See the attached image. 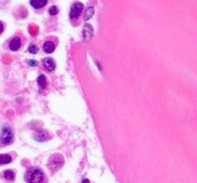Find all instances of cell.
Masks as SVG:
<instances>
[{
	"instance_id": "obj_1",
	"label": "cell",
	"mask_w": 197,
	"mask_h": 183,
	"mask_svg": "<svg viewBox=\"0 0 197 183\" xmlns=\"http://www.w3.org/2000/svg\"><path fill=\"white\" fill-rule=\"evenodd\" d=\"M25 181L27 183H45L44 173L38 168H29L25 173Z\"/></svg>"
},
{
	"instance_id": "obj_2",
	"label": "cell",
	"mask_w": 197,
	"mask_h": 183,
	"mask_svg": "<svg viewBox=\"0 0 197 183\" xmlns=\"http://www.w3.org/2000/svg\"><path fill=\"white\" fill-rule=\"evenodd\" d=\"M83 10H84V4L83 3H81V2L74 3L71 6L70 12H69V18H70V19L73 20V21L78 20L81 18V16H82Z\"/></svg>"
},
{
	"instance_id": "obj_3",
	"label": "cell",
	"mask_w": 197,
	"mask_h": 183,
	"mask_svg": "<svg viewBox=\"0 0 197 183\" xmlns=\"http://www.w3.org/2000/svg\"><path fill=\"white\" fill-rule=\"evenodd\" d=\"M13 140V132L11 128L5 127L2 129L0 134V142L3 145H10Z\"/></svg>"
},
{
	"instance_id": "obj_4",
	"label": "cell",
	"mask_w": 197,
	"mask_h": 183,
	"mask_svg": "<svg viewBox=\"0 0 197 183\" xmlns=\"http://www.w3.org/2000/svg\"><path fill=\"white\" fill-rule=\"evenodd\" d=\"M57 39H47L45 40L42 44V50L44 53L46 54H51L55 51L56 49V46H57Z\"/></svg>"
},
{
	"instance_id": "obj_5",
	"label": "cell",
	"mask_w": 197,
	"mask_h": 183,
	"mask_svg": "<svg viewBox=\"0 0 197 183\" xmlns=\"http://www.w3.org/2000/svg\"><path fill=\"white\" fill-rule=\"evenodd\" d=\"M22 38L19 37V36H16V37H13L11 38L10 42H9V49L11 51H18L21 48L22 46Z\"/></svg>"
},
{
	"instance_id": "obj_6",
	"label": "cell",
	"mask_w": 197,
	"mask_h": 183,
	"mask_svg": "<svg viewBox=\"0 0 197 183\" xmlns=\"http://www.w3.org/2000/svg\"><path fill=\"white\" fill-rule=\"evenodd\" d=\"M42 66L45 69V71L51 73L56 69V63L51 58H44L42 60Z\"/></svg>"
},
{
	"instance_id": "obj_7",
	"label": "cell",
	"mask_w": 197,
	"mask_h": 183,
	"mask_svg": "<svg viewBox=\"0 0 197 183\" xmlns=\"http://www.w3.org/2000/svg\"><path fill=\"white\" fill-rule=\"evenodd\" d=\"M93 26L90 24H86L85 27H84V31H83V36H84V38L86 40H88L90 39V38L93 37Z\"/></svg>"
},
{
	"instance_id": "obj_8",
	"label": "cell",
	"mask_w": 197,
	"mask_h": 183,
	"mask_svg": "<svg viewBox=\"0 0 197 183\" xmlns=\"http://www.w3.org/2000/svg\"><path fill=\"white\" fill-rule=\"evenodd\" d=\"M48 0H30V4L35 9H41L47 4Z\"/></svg>"
},
{
	"instance_id": "obj_9",
	"label": "cell",
	"mask_w": 197,
	"mask_h": 183,
	"mask_svg": "<svg viewBox=\"0 0 197 183\" xmlns=\"http://www.w3.org/2000/svg\"><path fill=\"white\" fill-rule=\"evenodd\" d=\"M38 84H39L40 90H44L45 88L48 86V83H47V80H46V77H45L44 75H40V77L38 78Z\"/></svg>"
},
{
	"instance_id": "obj_10",
	"label": "cell",
	"mask_w": 197,
	"mask_h": 183,
	"mask_svg": "<svg viewBox=\"0 0 197 183\" xmlns=\"http://www.w3.org/2000/svg\"><path fill=\"white\" fill-rule=\"evenodd\" d=\"M61 157V155H53L51 158H50V161H49V164H51V168H53V169L55 170H58L59 168L62 166V164H59V158Z\"/></svg>"
},
{
	"instance_id": "obj_11",
	"label": "cell",
	"mask_w": 197,
	"mask_h": 183,
	"mask_svg": "<svg viewBox=\"0 0 197 183\" xmlns=\"http://www.w3.org/2000/svg\"><path fill=\"white\" fill-rule=\"evenodd\" d=\"M93 14H94V9H93V7H88V8L86 10L85 13H84V20L87 21V20H88L89 18H92Z\"/></svg>"
},
{
	"instance_id": "obj_12",
	"label": "cell",
	"mask_w": 197,
	"mask_h": 183,
	"mask_svg": "<svg viewBox=\"0 0 197 183\" xmlns=\"http://www.w3.org/2000/svg\"><path fill=\"white\" fill-rule=\"evenodd\" d=\"M12 161V157L9 155H0V165L8 164Z\"/></svg>"
},
{
	"instance_id": "obj_13",
	"label": "cell",
	"mask_w": 197,
	"mask_h": 183,
	"mask_svg": "<svg viewBox=\"0 0 197 183\" xmlns=\"http://www.w3.org/2000/svg\"><path fill=\"white\" fill-rule=\"evenodd\" d=\"M39 134H40V136L39 135H36L35 137H36V138L35 139H37V140H40V138H42L41 139V141L42 140H46V139H48L49 138V134H48V132L47 131H43V130H40L39 132H38Z\"/></svg>"
},
{
	"instance_id": "obj_14",
	"label": "cell",
	"mask_w": 197,
	"mask_h": 183,
	"mask_svg": "<svg viewBox=\"0 0 197 183\" xmlns=\"http://www.w3.org/2000/svg\"><path fill=\"white\" fill-rule=\"evenodd\" d=\"M3 175H4L5 179L8 180V181H13V180L14 179V173H13L12 170H7V171H5Z\"/></svg>"
},
{
	"instance_id": "obj_15",
	"label": "cell",
	"mask_w": 197,
	"mask_h": 183,
	"mask_svg": "<svg viewBox=\"0 0 197 183\" xmlns=\"http://www.w3.org/2000/svg\"><path fill=\"white\" fill-rule=\"evenodd\" d=\"M28 52L30 54H33V55L37 54L39 52V46L37 44H35V43L30 44V46L28 47Z\"/></svg>"
},
{
	"instance_id": "obj_16",
	"label": "cell",
	"mask_w": 197,
	"mask_h": 183,
	"mask_svg": "<svg viewBox=\"0 0 197 183\" xmlns=\"http://www.w3.org/2000/svg\"><path fill=\"white\" fill-rule=\"evenodd\" d=\"M59 13V9L56 7V6H52L50 7L49 9V13L51 14V16H56V14Z\"/></svg>"
},
{
	"instance_id": "obj_17",
	"label": "cell",
	"mask_w": 197,
	"mask_h": 183,
	"mask_svg": "<svg viewBox=\"0 0 197 183\" xmlns=\"http://www.w3.org/2000/svg\"><path fill=\"white\" fill-rule=\"evenodd\" d=\"M27 63H28V64L30 66H37L38 65V62H37V60H35V59H29Z\"/></svg>"
},
{
	"instance_id": "obj_18",
	"label": "cell",
	"mask_w": 197,
	"mask_h": 183,
	"mask_svg": "<svg viewBox=\"0 0 197 183\" xmlns=\"http://www.w3.org/2000/svg\"><path fill=\"white\" fill-rule=\"evenodd\" d=\"M3 31H4V24H3V22L0 21V35L3 33Z\"/></svg>"
},
{
	"instance_id": "obj_19",
	"label": "cell",
	"mask_w": 197,
	"mask_h": 183,
	"mask_svg": "<svg viewBox=\"0 0 197 183\" xmlns=\"http://www.w3.org/2000/svg\"><path fill=\"white\" fill-rule=\"evenodd\" d=\"M83 183H89V181H88V179H85V180L83 181Z\"/></svg>"
}]
</instances>
